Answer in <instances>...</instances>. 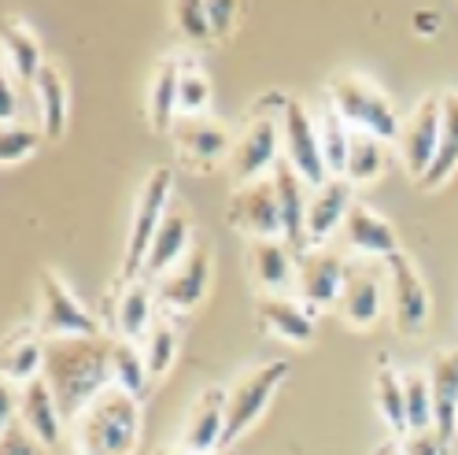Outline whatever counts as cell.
<instances>
[{
	"label": "cell",
	"mask_w": 458,
	"mask_h": 455,
	"mask_svg": "<svg viewBox=\"0 0 458 455\" xmlns=\"http://www.w3.org/2000/svg\"><path fill=\"white\" fill-rule=\"evenodd\" d=\"M45 382L60 404L64 422L81 418L104 389H111V345L100 337H60L45 352Z\"/></svg>",
	"instance_id": "obj_1"
},
{
	"label": "cell",
	"mask_w": 458,
	"mask_h": 455,
	"mask_svg": "<svg viewBox=\"0 0 458 455\" xmlns=\"http://www.w3.org/2000/svg\"><path fill=\"white\" fill-rule=\"evenodd\" d=\"M140 441V404L126 389L111 385L78 418L81 455H133Z\"/></svg>",
	"instance_id": "obj_2"
},
{
	"label": "cell",
	"mask_w": 458,
	"mask_h": 455,
	"mask_svg": "<svg viewBox=\"0 0 458 455\" xmlns=\"http://www.w3.org/2000/svg\"><path fill=\"white\" fill-rule=\"evenodd\" d=\"M329 104L340 111V119L352 130L374 133L381 141L399 137V116L392 100L366 74H336L329 82Z\"/></svg>",
	"instance_id": "obj_3"
},
{
	"label": "cell",
	"mask_w": 458,
	"mask_h": 455,
	"mask_svg": "<svg viewBox=\"0 0 458 455\" xmlns=\"http://www.w3.org/2000/svg\"><path fill=\"white\" fill-rule=\"evenodd\" d=\"M170 189H174V178H170L166 167H156L152 175L145 178L137 193V208H133V222H130V245H126V263H123V281H130L145 270L148 252L156 241V230L166 219V204H170Z\"/></svg>",
	"instance_id": "obj_4"
},
{
	"label": "cell",
	"mask_w": 458,
	"mask_h": 455,
	"mask_svg": "<svg viewBox=\"0 0 458 455\" xmlns=\"http://www.w3.org/2000/svg\"><path fill=\"white\" fill-rule=\"evenodd\" d=\"M284 374H289V363H284V359H270V363L251 366L248 374H241L233 382V389L225 392V441H222V448L233 444L248 430V425L267 411L270 396L277 392V385L284 382Z\"/></svg>",
	"instance_id": "obj_5"
},
{
	"label": "cell",
	"mask_w": 458,
	"mask_h": 455,
	"mask_svg": "<svg viewBox=\"0 0 458 455\" xmlns=\"http://www.w3.org/2000/svg\"><path fill=\"white\" fill-rule=\"evenodd\" d=\"M225 219L233 230L248 234L251 241H274L284 237V219H281V201H277V185L274 175L255 178L248 185H237L229 196Z\"/></svg>",
	"instance_id": "obj_6"
},
{
	"label": "cell",
	"mask_w": 458,
	"mask_h": 455,
	"mask_svg": "<svg viewBox=\"0 0 458 455\" xmlns=\"http://www.w3.org/2000/svg\"><path fill=\"white\" fill-rule=\"evenodd\" d=\"M440 126H444V104H440V93H425L411 116L399 123V159H403L407 175L414 182H421L428 175V167L437 159V149H440Z\"/></svg>",
	"instance_id": "obj_7"
},
{
	"label": "cell",
	"mask_w": 458,
	"mask_h": 455,
	"mask_svg": "<svg viewBox=\"0 0 458 455\" xmlns=\"http://www.w3.org/2000/svg\"><path fill=\"white\" fill-rule=\"evenodd\" d=\"M284 145L281 137V111H255L248 119L241 141H233V152H229V170H233V182L248 185L255 178H267V167L277 163V149Z\"/></svg>",
	"instance_id": "obj_8"
},
{
	"label": "cell",
	"mask_w": 458,
	"mask_h": 455,
	"mask_svg": "<svg viewBox=\"0 0 458 455\" xmlns=\"http://www.w3.org/2000/svg\"><path fill=\"white\" fill-rule=\"evenodd\" d=\"M281 137H284V156H289L293 170L310 185L318 189L329 182V170L322 159V145H318V123L310 119V111L300 100H289L281 111Z\"/></svg>",
	"instance_id": "obj_9"
},
{
	"label": "cell",
	"mask_w": 458,
	"mask_h": 455,
	"mask_svg": "<svg viewBox=\"0 0 458 455\" xmlns=\"http://www.w3.org/2000/svg\"><path fill=\"white\" fill-rule=\"evenodd\" d=\"M41 333L52 340L60 337H100V322L78 304V296L67 289V281L55 270H41Z\"/></svg>",
	"instance_id": "obj_10"
},
{
	"label": "cell",
	"mask_w": 458,
	"mask_h": 455,
	"mask_svg": "<svg viewBox=\"0 0 458 455\" xmlns=\"http://www.w3.org/2000/svg\"><path fill=\"white\" fill-rule=\"evenodd\" d=\"M388 267V281H392V319L395 330L403 337H418L428 322V289L425 278L418 274V267L407 260L403 252H395L385 260Z\"/></svg>",
	"instance_id": "obj_11"
},
{
	"label": "cell",
	"mask_w": 458,
	"mask_h": 455,
	"mask_svg": "<svg viewBox=\"0 0 458 455\" xmlns=\"http://www.w3.org/2000/svg\"><path fill=\"white\" fill-rule=\"evenodd\" d=\"M208 281H211V252H208V245H192L185 260L170 274L159 278L156 296L170 311H189L208 296Z\"/></svg>",
	"instance_id": "obj_12"
},
{
	"label": "cell",
	"mask_w": 458,
	"mask_h": 455,
	"mask_svg": "<svg viewBox=\"0 0 458 455\" xmlns=\"http://www.w3.org/2000/svg\"><path fill=\"white\" fill-rule=\"evenodd\" d=\"M344 278H348V263H344L336 252L310 248L296 260V286H300L303 304H310V307L336 304L340 289H344Z\"/></svg>",
	"instance_id": "obj_13"
},
{
	"label": "cell",
	"mask_w": 458,
	"mask_h": 455,
	"mask_svg": "<svg viewBox=\"0 0 458 455\" xmlns=\"http://www.w3.org/2000/svg\"><path fill=\"white\" fill-rule=\"evenodd\" d=\"M352 182L329 178L307 196V248H322L352 211Z\"/></svg>",
	"instance_id": "obj_14"
},
{
	"label": "cell",
	"mask_w": 458,
	"mask_h": 455,
	"mask_svg": "<svg viewBox=\"0 0 458 455\" xmlns=\"http://www.w3.org/2000/svg\"><path fill=\"white\" fill-rule=\"evenodd\" d=\"M222 441H225V392L204 389L189 408L182 444L189 455H215L222 451Z\"/></svg>",
	"instance_id": "obj_15"
},
{
	"label": "cell",
	"mask_w": 458,
	"mask_h": 455,
	"mask_svg": "<svg viewBox=\"0 0 458 455\" xmlns=\"http://www.w3.org/2000/svg\"><path fill=\"white\" fill-rule=\"evenodd\" d=\"M174 141L182 159H189L196 170L211 167L218 156L233 152V141H229V130L218 119L208 116H192V119H178L174 123Z\"/></svg>",
	"instance_id": "obj_16"
},
{
	"label": "cell",
	"mask_w": 458,
	"mask_h": 455,
	"mask_svg": "<svg viewBox=\"0 0 458 455\" xmlns=\"http://www.w3.org/2000/svg\"><path fill=\"white\" fill-rule=\"evenodd\" d=\"M340 315L348 326L355 330H369L381 315V278L369 270L366 263L348 267V278H344V289H340Z\"/></svg>",
	"instance_id": "obj_17"
},
{
	"label": "cell",
	"mask_w": 458,
	"mask_h": 455,
	"mask_svg": "<svg viewBox=\"0 0 458 455\" xmlns=\"http://www.w3.org/2000/svg\"><path fill=\"white\" fill-rule=\"evenodd\" d=\"M428 389H433V430L440 434L444 444H451L458 430V348L433 356Z\"/></svg>",
	"instance_id": "obj_18"
},
{
	"label": "cell",
	"mask_w": 458,
	"mask_h": 455,
	"mask_svg": "<svg viewBox=\"0 0 458 455\" xmlns=\"http://www.w3.org/2000/svg\"><path fill=\"white\" fill-rule=\"evenodd\" d=\"M19 418H22V425L30 430V437L38 444H45V448L60 444V422H64V415H60V404H55V396H52L45 374L19 389Z\"/></svg>",
	"instance_id": "obj_19"
},
{
	"label": "cell",
	"mask_w": 458,
	"mask_h": 455,
	"mask_svg": "<svg viewBox=\"0 0 458 455\" xmlns=\"http://www.w3.org/2000/svg\"><path fill=\"white\" fill-rule=\"evenodd\" d=\"M340 234H344V241H348V248H355L362 255H381V260H388V255L399 252L395 226L388 219H381L374 208H366V204H355L348 211Z\"/></svg>",
	"instance_id": "obj_20"
},
{
	"label": "cell",
	"mask_w": 458,
	"mask_h": 455,
	"mask_svg": "<svg viewBox=\"0 0 458 455\" xmlns=\"http://www.w3.org/2000/svg\"><path fill=\"white\" fill-rule=\"evenodd\" d=\"M274 185H277L281 219H284V245L303 255L307 252V193H303L307 182L296 175L289 159H281L274 163Z\"/></svg>",
	"instance_id": "obj_21"
},
{
	"label": "cell",
	"mask_w": 458,
	"mask_h": 455,
	"mask_svg": "<svg viewBox=\"0 0 458 455\" xmlns=\"http://www.w3.org/2000/svg\"><path fill=\"white\" fill-rule=\"evenodd\" d=\"M192 252V222L182 208H170L163 226L156 230V241H152V252H148V263H145V274L148 278H163L174 270L185 255Z\"/></svg>",
	"instance_id": "obj_22"
},
{
	"label": "cell",
	"mask_w": 458,
	"mask_h": 455,
	"mask_svg": "<svg viewBox=\"0 0 458 455\" xmlns=\"http://www.w3.org/2000/svg\"><path fill=\"white\" fill-rule=\"evenodd\" d=\"M248 267L255 286L263 293H281L296 286V260H293V248L284 245V237L274 241H251L248 245Z\"/></svg>",
	"instance_id": "obj_23"
},
{
	"label": "cell",
	"mask_w": 458,
	"mask_h": 455,
	"mask_svg": "<svg viewBox=\"0 0 458 455\" xmlns=\"http://www.w3.org/2000/svg\"><path fill=\"white\" fill-rule=\"evenodd\" d=\"M255 315H259V322L284 337V340H293V345H307V340L314 337V319H310V311L303 304H296L293 296H281V293H263L259 300H255Z\"/></svg>",
	"instance_id": "obj_24"
},
{
	"label": "cell",
	"mask_w": 458,
	"mask_h": 455,
	"mask_svg": "<svg viewBox=\"0 0 458 455\" xmlns=\"http://www.w3.org/2000/svg\"><path fill=\"white\" fill-rule=\"evenodd\" d=\"M178 82H182V64L174 56L159 60L148 85V119L156 133H170L178 123Z\"/></svg>",
	"instance_id": "obj_25"
},
{
	"label": "cell",
	"mask_w": 458,
	"mask_h": 455,
	"mask_svg": "<svg viewBox=\"0 0 458 455\" xmlns=\"http://www.w3.org/2000/svg\"><path fill=\"white\" fill-rule=\"evenodd\" d=\"M4 52H8V71L19 85H34L41 67H45V56H41V41L26 22L12 19L4 26Z\"/></svg>",
	"instance_id": "obj_26"
},
{
	"label": "cell",
	"mask_w": 458,
	"mask_h": 455,
	"mask_svg": "<svg viewBox=\"0 0 458 455\" xmlns=\"http://www.w3.org/2000/svg\"><path fill=\"white\" fill-rule=\"evenodd\" d=\"M440 104H444V126H440V149H437V159L428 167V175L418 182L421 189H440L458 167V90H447L440 93Z\"/></svg>",
	"instance_id": "obj_27"
},
{
	"label": "cell",
	"mask_w": 458,
	"mask_h": 455,
	"mask_svg": "<svg viewBox=\"0 0 458 455\" xmlns=\"http://www.w3.org/2000/svg\"><path fill=\"white\" fill-rule=\"evenodd\" d=\"M156 315H152V293L145 281H130V286L119 293V304H114V330H119V340H137L148 337Z\"/></svg>",
	"instance_id": "obj_28"
},
{
	"label": "cell",
	"mask_w": 458,
	"mask_h": 455,
	"mask_svg": "<svg viewBox=\"0 0 458 455\" xmlns=\"http://www.w3.org/2000/svg\"><path fill=\"white\" fill-rule=\"evenodd\" d=\"M34 90H38V111H41L45 137H60L67 126V82H64L60 67L45 64L38 82H34Z\"/></svg>",
	"instance_id": "obj_29"
},
{
	"label": "cell",
	"mask_w": 458,
	"mask_h": 455,
	"mask_svg": "<svg viewBox=\"0 0 458 455\" xmlns=\"http://www.w3.org/2000/svg\"><path fill=\"white\" fill-rule=\"evenodd\" d=\"M385 170V141L374 137V133H362V130H352V141H348V167H344V178L352 185H366L381 178Z\"/></svg>",
	"instance_id": "obj_30"
},
{
	"label": "cell",
	"mask_w": 458,
	"mask_h": 455,
	"mask_svg": "<svg viewBox=\"0 0 458 455\" xmlns=\"http://www.w3.org/2000/svg\"><path fill=\"white\" fill-rule=\"evenodd\" d=\"M45 345L38 337H12L4 345V382L22 389L34 378H41L38 371H45Z\"/></svg>",
	"instance_id": "obj_31"
},
{
	"label": "cell",
	"mask_w": 458,
	"mask_h": 455,
	"mask_svg": "<svg viewBox=\"0 0 458 455\" xmlns=\"http://www.w3.org/2000/svg\"><path fill=\"white\" fill-rule=\"evenodd\" d=\"M374 400L385 418V425L395 437H407V396H403V374H395L392 366H381L374 378Z\"/></svg>",
	"instance_id": "obj_32"
},
{
	"label": "cell",
	"mask_w": 458,
	"mask_h": 455,
	"mask_svg": "<svg viewBox=\"0 0 458 455\" xmlns=\"http://www.w3.org/2000/svg\"><path fill=\"white\" fill-rule=\"evenodd\" d=\"M348 141H352V126L340 119V111L329 104L318 116V145H322V159L329 178H344V167H348Z\"/></svg>",
	"instance_id": "obj_33"
},
{
	"label": "cell",
	"mask_w": 458,
	"mask_h": 455,
	"mask_svg": "<svg viewBox=\"0 0 458 455\" xmlns=\"http://www.w3.org/2000/svg\"><path fill=\"white\" fill-rule=\"evenodd\" d=\"M148 363H145V352H140L133 340H114L111 345V382L126 389L130 396H140L148 385Z\"/></svg>",
	"instance_id": "obj_34"
},
{
	"label": "cell",
	"mask_w": 458,
	"mask_h": 455,
	"mask_svg": "<svg viewBox=\"0 0 458 455\" xmlns=\"http://www.w3.org/2000/svg\"><path fill=\"white\" fill-rule=\"evenodd\" d=\"M403 396H407V430L411 434L433 430V389H428V374L407 371L403 374Z\"/></svg>",
	"instance_id": "obj_35"
},
{
	"label": "cell",
	"mask_w": 458,
	"mask_h": 455,
	"mask_svg": "<svg viewBox=\"0 0 458 455\" xmlns=\"http://www.w3.org/2000/svg\"><path fill=\"white\" fill-rule=\"evenodd\" d=\"M174 356H178V330L170 319H156L148 337H145V363H148V374L152 378H163L170 366H174Z\"/></svg>",
	"instance_id": "obj_36"
},
{
	"label": "cell",
	"mask_w": 458,
	"mask_h": 455,
	"mask_svg": "<svg viewBox=\"0 0 458 455\" xmlns=\"http://www.w3.org/2000/svg\"><path fill=\"white\" fill-rule=\"evenodd\" d=\"M208 104H211V82H208V74H199L196 67H182V82H178V119L204 116Z\"/></svg>",
	"instance_id": "obj_37"
},
{
	"label": "cell",
	"mask_w": 458,
	"mask_h": 455,
	"mask_svg": "<svg viewBox=\"0 0 458 455\" xmlns=\"http://www.w3.org/2000/svg\"><path fill=\"white\" fill-rule=\"evenodd\" d=\"M170 12H174V26H178V30H182L189 41H208V38H215V34H211V12H208L204 0H185V4H174Z\"/></svg>",
	"instance_id": "obj_38"
},
{
	"label": "cell",
	"mask_w": 458,
	"mask_h": 455,
	"mask_svg": "<svg viewBox=\"0 0 458 455\" xmlns=\"http://www.w3.org/2000/svg\"><path fill=\"white\" fill-rule=\"evenodd\" d=\"M38 152V133L30 126H4V133H0V159H4L8 167L12 163H22L26 156H34Z\"/></svg>",
	"instance_id": "obj_39"
},
{
	"label": "cell",
	"mask_w": 458,
	"mask_h": 455,
	"mask_svg": "<svg viewBox=\"0 0 458 455\" xmlns=\"http://www.w3.org/2000/svg\"><path fill=\"white\" fill-rule=\"evenodd\" d=\"M399 448H403V455H444V441L437 430H425V434H407L403 441H399Z\"/></svg>",
	"instance_id": "obj_40"
},
{
	"label": "cell",
	"mask_w": 458,
	"mask_h": 455,
	"mask_svg": "<svg viewBox=\"0 0 458 455\" xmlns=\"http://www.w3.org/2000/svg\"><path fill=\"white\" fill-rule=\"evenodd\" d=\"M208 12H211V34L215 38L233 34V26H237V4H229V0H211Z\"/></svg>",
	"instance_id": "obj_41"
},
{
	"label": "cell",
	"mask_w": 458,
	"mask_h": 455,
	"mask_svg": "<svg viewBox=\"0 0 458 455\" xmlns=\"http://www.w3.org/2000/svg\"><path fill=\"white\" fill-rule=\"evenodd\" d=\"M0 455H34V437L22 422L4 425V448H0Z\"/></svg>",
	"instance_id": "obj_42"
},
{
	"label": "cell",
	"mask_w": 458,
	"mask_h": 455,
	"mask_svg": "<svg viewBox=\"0 0 458 455\" xmlns=\"http://www.w3.org/2000/svg\"><path fill=\"white\" fill-rule=\"evenodd\" d=\"M15 78L12 74H4V82H0V119H4V126H12L15 123V116H19V93H15Z\"/></svg>",
	"instance_id": "obj_43"
},
{
	"label": "cell",
	"mask_w": 458,
	"mask_h": 455,
	"mask_svg": "<svg viewBox=\"0 0 458 455\" xmlns=\"http://www.w3.org/2000/svg\"><path fill=\"white\" fill-rule=\"evenodd\" d=\"M414 30L418 34H437L440 30V15L437 12H414Z\"/></svg>",
	"instance_id": "obj_44"
},
{
	"label": "cell",
	"mask_w": 458,
	"mask_h": 455,
	"mask_svg": "<svg viewBox=\"0 0 458 455\" xmlns=\"http://www.w3.org/2000/svg\"><path fill=\"white\" fill-rule=\"evenodd\" d=\"M374 455H403V448L399 444H381V448H374Z\"/></svg>",
	"instance_id": "obj_45"
},
{
	"label": "cell",
	"mask_w": 458,
	"mask_h": 455,
	"mask_svg": "<svg viewBox=\"0 0 458 455\" xmlns=\"http://www.w3.org/2000/svg\"><path fill=\"white\" fill-rule=\"evenodd\" d=\"M215 455H222V451H215Z\"/></svg>",
	"instance_id": "obj_46"
}]
</instances>
